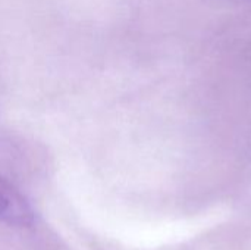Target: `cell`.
I'll use <instances>...</instances> for the list:
<instances>
[{"mask_svg":"<svg viewBox=\"0 0 251 250\" xmlns=\"http://www.w3.org/2000/svg\"><path fill=\"white\" fill-rule=\"evenodd\" d=\"M0 221L10 227H29L34 211L28 200L9 181L0 177Z\"/></svg>","mask_w":251,"mask_h":250,"instance_id":"obj_1","label":"cell"}]
</instances>
